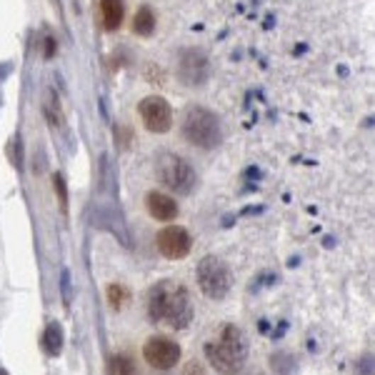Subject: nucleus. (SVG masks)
Masks as SVG:
<instances>
[{"label": "nucleus", "instance_id": "obj_1", "mask_svg": "<svg viewBox=\"0 0 375 375\" xmlns=\"http://www.w3.org/2000/svg\"><path fill=\"white\" fill-rule=\"evenodd\" d=\"M148 315L153 323L183 330L193 320L191 293L178 280H160L148 293Z\"/></svg>", "mask_w": 375, "mask_h": 375}, {"label": "nucleus", "instance_id": "obj_2", "mask_svg": "<svg viewBox=\"0 0 375 375\" xmlns=\"http://www.w3.org/2000/svg\"><path fill=\"white\" fill-rule=\"evenodd\" d=\"M206 358L220 375H235L248 360V338L238 325H223L206 343Z\"/></svg>", "mask_w": 375, "mask_h": 375}, {"label": "nucleus", "instance_id": "obj_3", "mask_svg": "<svg viewBox=\"0 0 375 375\" xmlns=\"http://www.w3.org/2000/svg\"><path fill=\"white\" fill-rule=\"evenodd\" d=\"M180 138L198 150H213L223 140V125L213 111L203 106H188L180 118Z\"/></svg>", "mask_w": 375, "mask_h": 375}, {"label": "nucleus", "instance_id": "obj_4", "mask_svg": "<svg viewBox=\"0 0 375 375\" xmlns=\"http://www.w3.org/2000/svg\"><path fill=\"white\" fill-rule=\"evenodd\" d=\"M155 178L175 196H191L193 188L198 185L196 168L183 155L170 153V150L155 155Z\"/></svg>", "mask_w": 375, "mask_h": 375}, {"label": "nucleus", "instance_id": "obj_5", "mask_svg": "<svg viewBox=\"0 0 375 375\" xmlns=\"http://www.w3.org/2000/svg\"><path fill=\"white\" fill-rule=\"evenodd\" d=\"M198 286L206 293V298L211 301H223L233 288V275L230 268L223 263L216 255H206L198 263Z\"/></svg>", "mask_w": 375, "mask_h": 375}, {"label": "nucleus", "instance_id": "obj_6", "mask_svg": "<svg viewBox=\"0 0 375 375\" xmlns=\"http://www.w3.org/2000/svg\"><path fill=\"white\" fill-rule=\"evenodd\" d=\"M138 116L143 121L145 130L155 133V135H163V133H168L173 128V108L160 96L143 98L140 106H138Z\"/></svg>", "mask_w": 375, "mask_h": 375}, {"label": "nucleus", "instance_id": "obj_7", "mask_svg": "<svg viewBox=\"0 0 375 375\" xmlns=\"http://www.w3.org/2000/svg\"><path fill=\"white\" fill-rule=\"evenodd\" d=\"M143 358L153 365L155 370H170L178 365L180 360V345L175 340L165 338V335H153L145 340Z\"/></svg>", "mask_w": 375, "mask_h": 375}, {"label": "nucleus", "instance_id": "obj_8", "mask_svg": "<svg viewBox=\"0 0 375 375\" xmlns=\"http://www.w3.org/2000/svg\"><path fill=\"white\" fill-rule=\"evenodd\" d=\"M211 75V63L198 48H185L178 55V78L183 85H203Z\"/></svg>", "mask_w": 375, "mask_h": 375}, {"label": "nucleus", "instance_id": "obj_9", "mask_svg": "<svg viewBox=\"0 0 375 375\" xmlns=\"http://www.w3.org/2000/svg\"><path fill=\"white\" fill-rule=\"evenodd\" d=\"M155 245H158L160 255L168 260H180L191 253L193 248V238L191 233L185 230L183 225H165L163 230L158 233L155 238Z\"/></svg>", "mask_w": 375, "mask_h": 375}, {"label": "nucleus", "instance_id": "obj_10", "mask_svg": "<svg viewBox=\"0 0 375 375\" xmlns=\"http://www.w3.org/2000/svg\"><path fill=\"white\" fill-rule=\"evenodd\" d=\"M145 208H148L150 218H155V220H160V223L175 220L180 213L178 201H175L173 196H168V193H160V191H150L148 196H145Z\"/></svg>", "mask_w": 375, "mask_h": 375}, {"label": "nucleus", "instance_id": "obj_11", "mask_svg": "<svg viewBox=\"0 0 375 375\" xmlns=\"http://www.w3.org/2000/svg\"><path fill=\"white\" fill-rule=\"evenodd\" d=\"M123 16H125L123 0H101V18L106 30H118L123 26Z\"/></svg>", "mask_w": 375, "mask_h": 375}, {"label": "nucleus", "instance_id": "obj_12", "mask_svg": "<svg viewBox=\"0 0 375 375\" xmlns=\"http://www.w3.org/2000/svg\"><path fill=\"white\" fill-rule=\"evenodd\" d=\"M133 33L140 38H150L155 33V13L148 6L138 8L135 16H133Z\"/></svg>", "mask_w": 375, "mask_h": 375}, {"label": "nucleus", "instance_id": "obj_13", "mask_svg": "<svg viewBox=\"0 0 375 375\" xmlns=\"http://www.w3.org/2000/svg\"><path fill=\"white\" fill-rule=\"evenodd\" d=\"M43 350L50 358L63 353V328H60V323H48L45 333H43Z\"/></svg>", "mask_w": 375, "mask_h": 375}, {"label": "nucleus", "instance_id": "obj_14", "mask_svg": "<svg viewBox=\"0 0 375 375\" xmlns=\"http://www.w3.org/2000/svg\"><path fill=\"white\" fill-rule=\"evenodd\" d=\"M113 373L116 375H138V370L128 355H116V358H113Z\"/></svg>", "mask_w": 375, "mask_h": 375}, {"label": "nucleus", "instance_id": "obj_15", "mask_svg": "<svg viewBox=\"0 0 375 375\" xmlns=\"http://www.w3.org/2000/svg\"><path fill=\"white\" fill-rule=\"evenodd\" d=\"M53 188H55V193H58L60 208H63V211H68V188H65V178L60 173L53 175Z\"/></svg>", "mask_w": 375, "mask_h": 375}, {"label": "nucleus", "instance_id": "obj_16", "mask_svg": "<svg viewBox=\"0 0 375 375\" xmlns=\"http://www.w3.org/2000/svg\"><path fill=\"white\" fill-rule=\"evenodd\" d=\"M108 298H111V303L118 308L123 303V298H128V293H125V288L123 286H111L108 288Z\"/></svg>", "mask_w": 375, "mask_h": 375}, {"label": "nucleus", "instance_id": "obj_17", "mask_svg": "<svg viewBox=\"0 0 375 375\" xmlns=\"http://www.w3.org/2000/svg\"><path fill=\"white\" fill-rule=\"evenodd\" d=\"M360 373H363V375H373L375 373V360L373 358H363V360H360Z\"/></svg>", "mask_w": 375, "mask_h": 375}, {"label": "nucleus", "instance_id": "obj_18", "mask_svg": "<svg viewBox=\"0 0 375 375\" xmlns=\"http://www.w3.org/2000/svg\"><path fill=\"white\" fill-rule=\"evenodd\" d=\"M13 140H16V143H13V145H16V155H13V165H16V168L21 170V165H23V163H21V138L16 135V138H13Z\"/></svg>", "mask_w": 375, "mask_h": 375}, {"label": "nucleus", "instance_id": "obj_19", "mask_svg": "<svg viewBox=\"0 0 375 375\" xmlns=\"http://www.w3.org/2000/svg\"><path fill=\"white\" fill-rule=\"evenodd\" d=\"M55 38H45V58H53V53H55Z\"/></svg>", "mask_w": 375, "mask_h": 375}, {"label": "nucleus", "instance_id": "obj_20", "mask_svg": "<svg viewBox=\"0 0 375 375\" xmlns=\"http://www.w3.org/2000/svg\"><path fill=\"white\" fill-rule=\"evenodd\" d=\"M0 375H8V370H0Z\"/></svg>", "mask_w": 375, "mask_h": 375}, {"label": "nucleus", "instance_id": "obj_21", "mask_svg": "<svg viewBox=\"0 0 375 375\" xmlns=\"http://www.w3.org/2000/svg\"><path fill=\"white\" fill-rule=\"evenodd\" d=\"M255 375H260V373H255Z\"/></svg>", "mask_w": 375, "mask_h": 375}]
</instances>
